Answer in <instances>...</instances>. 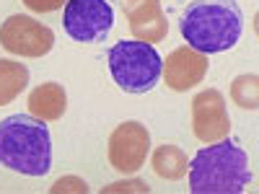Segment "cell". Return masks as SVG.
Masks as SVG:
<instances>
[{"label":"cell","instance_id":"5","mask_svg":"<svg viewBox=\"0 0 259 194\" xmlns=\"http://www.w3.org/2000/svg\"><path fill=\"white\" fill-rule=\"evenodd\" d=\"M114 11L106 0H68L62 11V26L75 41L94 44L112 31Z\"/></svg>","mask_w":259,"mask_h":194},{"label":"cell","instance_id":"8","mask_svg":"<svg viewBox=\"0 0 259 194\" xmlns=\"http://www.w3.org/2000/svg\"><path fill=\"white\" fill-rule=\"evenodd\" d=\"M192 132L200 142H218L231 132L226 99L218 88H205L192 99Z\"/></svg>","mask_w":259,"mask_h":194},{"label":"cell","instance_id":"6","mask_svg":"<svg viewBox=\"0 0 259 194\" xmlns=\"http://www.w3.org/2000/svg\"><path fill=\"white\" fill-rule=\"evenodd\" d=\"M0 47L18 57H45L55 47V31L31 16L16 13L0 26Z\"/></svg>","mask_w":259,"mask_h":194},{"label":"cell","instance_id":"15","mask_svg":"<svg viewBox=\"0 0 259 194\" xmlns=\"http://www.w3.org/2000/svg\"><path fill=\"white\" fill-rule=\"evenodd\" d=\"M50 191H52V194H60V191H78V194H85V191H89V184H85L83 179H78V176H62V179H57V181L50 186Z\"/></svg>","mask_w":259,"mask_h":194},{"label":"cell","instance_id":"17","mask_svg":"<svg viewBox=\"0 0 259 194\" xmlns=\"http://www.w3.org/2000/svg\"><path fill=\"white\" fill-rule=\"evenodd\" d=\"M68 0H24V6L34 13H52V11H60Z\"/></svg>","mask_w":259,"mask_h":194},{"label":"cell","instance_id":"13","mask_svg":"<svg viewBox=\"0 0 259 194\" xmlns=\"http://www.w3.org/2000/svg\"><path fill=\"white\" fill-rule=\"evenodd\" d=\"M29 83V68L18 60H0V106L11 104Z\"/></svg>","mask_w":259,"mask_h":194},{"label":"cell","instance_id":"7","mask_svg":"<svg viewBox=\"0 0 259 194\" xmlns=\"http://www.w3.org/2000/svg\"><path fill=\"white\" fill-rule=\"evenodd\" d=\"M150 153V132L143 122H122L114 127V132L109 135V148L106 156L114 171L119 174H138L145 166V158Z\"/></svg>","mask_w":259,"mask_h":194},{"label":"cell","instance_id":"11","mask_svg":"<svg viewBox=\"0 0 259 194\" xmlns=\"http://www.w3.org/2000/svg\"><path fill=\"white\" fill-rule=\"evenodd\" d=\"M68 109V93L60 83H41L29 93V112L41 122H55Z\"/></svg>","mask_w":259,"mask_h":194},{"label":"cell","instance_id":"4","mask_svg":"<svg viewBox=\"0 0 259 194\" xmlns=\"http://www.w3.org/2000/svg\"><path fill=\"white\" fill-rule=\"evenodd\" d=\"M163 60L153 44L140 39L117 41L109 50V73L114 83L127 93H148L161 80Z\"/></svg>","mask_w":259,"mask_h":194},{"label":"cell","instance_id":"12","mask_svg":"<svg viewBox=\"0 0 259 194\" xmlns=\"http://www.w3.org/2000/svg\"><path fill=\"white\" fill-rule=\"evenodd\" d=\"M150 166H153L156 171V176L166 179V181H179L187 176V156H184V150L177 148V145H171V142H163L153 150V156H150Z\"/></svg>","mask_w":259,"mask_h":194},{"label":"cell","instance_id":"16","mask_svg":"<svg viewBox=\"0 0 259 194\" xmlns=\"http://www.w3.org/2000/svg\"><path fill=\"white\" fill-rule=\"evenodd\" d=\"M112 191H143V194H148L150 186H148L145 181L133 179V181H117V184H109V186L101 189V194H112Z\"/></svg>","mask_w":259,"mask_h":194},{"label":"cell","instance_id":"3","mask_svg":"<svg viewBox=\"0 0 259 194\" xmlns=\"http://www.w3.org/2000/svg\"><path fill=\"white\" fill-rule=\"evenodd\" d=\"M187 174L189 191L194 194H239L251 181L246 153L226 137L197 150Z\"/></svg>","mask_w":259,"mask_h":194},{"label":"cell","instance_id":"14","mask_svg":"<svg viewBox=\"0 0 259 194\" xmlns=\"http://www.w3.org/2000/svg\"><path fill=\"white\" fill-rule=\"evenodd\" d=\"M231 99H233V104H239L241 109L254 112L259 106V78L254 73H244L239 78H233V83H231Z\"/></svg>","mask_w":259,"mask_h":194},{"label":"cell","instance_id":"9","mask_svg":"<svg viewBox=\"0 0 259 194\" xmlns=\"http://www.w3.org/2000/svg\"><path fill=\"white\" fill-rule=\"evenodd\" d=\"M207 55L192 50L189 44L177 47L166 60H163V68L161 75L166 80V85L171 91H189L194 88L197 83H202V78L207 75Z\"/></svg>","mask_w":259,"mask_h":194},{"label":"cell","instance_id":"2","mask_svg":"<svg viewBox=\"0 0 259 194\" xmlns=\"http://www.w3.org/2000/svg\"><path fill=\"white\" fill-rule=\"evenodd\" d=\"M0 166L24 176H45L52 166L47 124L31 114H11L0 122Z\"/></svg>","mask_w":259,"mask_h":194},{"label":"cell","instance_id":"1","mask_svg":"<svg viewBox=\"0 0 259 194\" xmlns=\"http://www.w3.org/2000/svg\"><path fill=\"white\" fill-rule=\"evenodd\" d=\"M179 31L192 50L202 55L226 52L244 31V13L236 0H192L187 6Z\"/></svg>","mask_w":259,"mask_h":194},{"label":"cell","instance_id":"10","mask_svg":"<svg viewBox=\"0 0 259 194\" xmlns=\"http://www.w3.org/2000/svg\"><path fill=\"white\" fill-rule=\"evenodd\" d=\"M124 16L130 21V31H133V36L140 39V41L153 44V41H161L168 34V21L163 16L161 0H148V3L133 8Z\"/></svg>","mask_w":259,"mask_h":194}]
</instances>
